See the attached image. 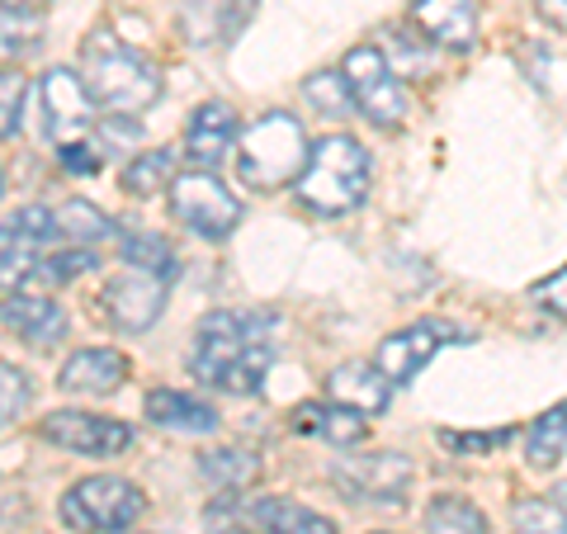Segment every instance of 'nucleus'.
Returning a JSON list of instances; mask_svg holds the SVG:
<instances>
[{"label": "nucleus", "mask_w": 567, "mask_h": 534, "mask_svg": "<svg viewBox=\"0 0 567 534\" xmlns=\"http://www.w3.org/2000/svg\"><path fill=\"white\" fill-rule=\"evenodd\" d=\"M137 123H133V114H114V119H104V142L110 147H133L137 142Z\"/></svg>", "instance_id": "37"}, {"label": "nucleus", "mask_w": 567, "mask_h": 534, "mask_svg": "<svg viewBox=\"0 0 567 534\" xmlns=\"http://www.w3.org/2000/svg\"><path fill=\"white\" fill-rule=\"evenodd\" d=\"M369 194V152L346 133L322 137L308 147V162L298 171V199L322 218H341V213L360 208Z\"/></svg>", "instance_id": "3"}, {"label": "nucleus", "mask_w": 567, "mask_h": 534, "mask_svg": "<svg viewBox=\"0 0 567 534\" xmlns=\"http://www.w3.org/2000/svg\"><path fill=\"white\" fill-rule=\"evenodd\" d=\"M39 95H43V133L52 142H76L95 129V100L76 71L52 66L39 85Z\"/></svg>", "instance_id": "11"}, {"label": "nucleus", "mask_w": 567, "mask_h": 534, "mask_svg": "<svg viewBox=\"0 0 567 534\" xmlns=\"http://www.w3.org/2000/svg\"><path fill=\"white\" fill-rule=\"evenodd\" d=\"M142 511H147L142 492L128 477H114V473L81 477V483L62 496V521L76 534H123Z\"/></svg>", "instance_id": "5"}, {"label": "nucleus", "mask_w": 567, "mask_h": 534, "mask_svg": "<svg viewBox=\"0 0 567 534\" xmlns=\"http://www.w3.org/2000/svg\"><path fill=\"white\" fill-rule=\"evenodd\" d=\"M303 95H308V104H317V110L331 114V119H350L354 114V100H350V85H346L341 71H317V76H308Z\"/></svg>", "instance_id": "30"}, {"label": "nucleus", "mask_w": 567, "mask_h": 534, "mask_svg": "<svg viewBox=\"0 0 567 534\" xmlns=\"http://www.w3.org/2000/svg\"><path fill=\"white\" fill-rule=\"evenodd\" d=\"M123 260L137 265V270H156V275H171L175 279V251H171V242L166 237H156V233H123Z\"/></svg>", "instance_id": "29"}, {"label": "nucleus", "mask_w": 567, "mask_h": 534, "mask_svg": "<svg viewBox=\"0 0 567 534\" xmlns=\"http://www.w3.org/2000/svg\"><path fill=\"white\" fill-rule=\"evenodd\" d=\"M458 341V331L450 322H416V327H402L393 331L388 341H379V355H374V369L383 373L388 383H412L416 373L435 360L445 346Z\"/></svg>", "instance_id": "12"}, {"label": "nucleus", "mask_w": 567, "mask_h": 534, "mask_svg": "<svg viewBox=\"0 0 567 534\" xmlns=\"http://www.w3.org/2000/svg\"><path fill=\"white\" fill-rule=\"evenodd\" d=\"M171 213L199 237H233L241 223V199L213 171H185L171 181Z\"/></svg>", "instance_id": "6"}, {"label": "nucleus", "mask_w": 567, "mask_h": 534, "mask_svg": "<svg viewBox=\"0 0 567 534\" xmlns=\"http://www.w3.org/2000/svg\"><path fill=\"white\" fill-rule=\"evenodd\" d=\"M241 515L265 534H336L327 515H317L298 502H284V496H260V502L241 506Z\"/></svg>", "instance_id": "19"}, {"label": "nucleus", "mask_w": 567, "mask_h": 534, "mask_svg": "<svg viewBox=\"0 0 567 534\" xmlns=\"http://www.w3.org/2000/svg\"><path fill=\"white\" fill-rule=\"evenodd\" d=\"M58 162H62L71 175H95V171H100V156L85 147L81 137H76V142H58Z\"/></svg>", "instance_id": "35"}, {"label": "nucleus", "mask_w": 567, "mask_h": 534, "mask_svg": "<svg viewBox=\"0 0 567 534\" xmlns=\"http://www.w3.org/2000/svg\"><path fill=\"white\" fill-rule=\"evenodd\" d=\"M511 435L516 431H492V435H458V431H440V444L454 454H483V450H502V444H511Z\"/></svg>", "instance_id": "34"}, {"label": "nucleus", "mask_w": 567, "mask_h": 534, "mask_svg": "<svg viewBox=\"0 0 567 534\" xmlns=\"http://www.w3.org/2000/svg\"><path fill=\"white\" fill-rule=\"evenodd\" d=\"M33 270H39V242L6 223L0 227V289H20Z\"/></svg>", "instance_id": "26"}, {"label": "nucleus", "mask_w": 567, "mask_h": 534, "mask_svg": "<svg viewBox=\"0 0 567 534\" xmlns=\"http://www.w3.org/2000/svg\"><path fill=\"white\" fill-rule=\"evenodd\" d=\"M39 43H43V20L39 14L0 6V62H20Z\"/></svg>", "instance_id": "27"}, {"label": "nucleus", "mask_w": 567, "mask_h": 534, "mask_svg": "<svg viewBox=\"0 0 567 534\" xmlns=\"http://www.w3.org/2000/svg\"><path fill=\"white\" fill-rule=\"evenodd\" d=\"M85 58V91H91L95 104L114 114H142L147 104L162 100V71H156L152 58H142L128 43H118L114 33H91L81 48Z\"/></svg>", "instance_id": "2"}, {"label": "nucleus", "mask_w": 567, "mask_h": 534, "mask_svg": "<svg viewBox=\"0 0 567 534\" xmlns=\"http://www.w3.org/2000/svg\"><path fill=\"white\" fill-rule=\"evenodd\" d=\"M412 459L398 450H379V454H341L331 464V483L350 502H369V506H402L406 483H412Z\"/></svg>", "instance_id": "8"}, {"label": "nucleus", "mask_w": 567, "mask_h": 534, "mask_svg": "<svg viewBox=\"0 0 567 534\" xmlns=\"http://www.w3.org/2000/svg\"><path fill=\"white\" fill-rule=\"evenodd\" d=\"M24 95H29V85H24V76H20V71L0 66V137H10L14 129H20Z\"/></svg>", "instance_id": "32"}, {"label": "nucleus", "mask_w": 567, "mask_h": 534, "mask_svg": "<svg viewBox=\"0 0 567 534\" xmlns=\"http://www.w3.org/2000/svg\"><path fill=\"white\" fill-rule=\"evenodd\" d=\"M39 431L48 444L81 459H114L133 444V425H123L114 417H95V412H52L43 417Z\"/></svg>", "instance_id": "10"}, {"label": "nucleus", "mask_w": 567, "mask_h": 534, "mask_svg": "<svg viewBox=\"0 0 567 534\" xmlns=\"http://www.w3.org/2000/svg\"><path fill=\"white\" fill-rule=\"evenodd\" d=\"M511 534H567V511L544 496H520L511 506Z\"/></svg>", "instance_id": "28"}, {"label": "nucleus", "mask_w": 567, "mask_h": 534, "mask_svg": "<svg viewBox=\"0 0 567 534\" xmlns=\"http://www.w3.org/2000/svg\"><path fill=\"white\" fill-rule=\"evenodd\" d=\"M52 233L71 237L76 246H91V242H110L114 223H110V213L95 208L91 199H66L58 213H52Z\"/></svg>", "instance_id": "21"}, {"label": "nucleus", "mask_w": 567, "mask_h": 534, "mask_svg": "<svg viewBox=\"0 0 567 534\" xmlns=\"http://www.w3.org/2000/svg\"><path fill=\"white\" fill-rule=\"evenodd\" d=\"M293 425L308 435H322L331 444H341V450H350V444L364 440V417L360 412H346V407L336 402H303L293 412Z\"/></svg>", "instance_id": "20"}, {"label": "nucleus", "mask_w": 567, "mask_h": 534, "mask_svg": "<svg viewBox=\"0 0 567 534\" xmlns=\"http://www.w3.org/2000/svg\"><path fill=\"white\" fill-rule=\"evenodd\" d=\"M567 450V402L558 407H548V412L529 425V435H525V459H529V469H554L558 459Z\"/></svg>", "instance_id": "23"}, {"label": "nucleus", "mask_w": 567, "mask_h": 534, "mask_svg": "<svg viewBox=\"0 0 567 534\" xmlns=\"http://www.w3.org/2000/svg\"><path fill=\"white\" fill-rule=\"evenodd\" d=\"M270 331H275L270 312H233V308L208 312L189 355L194 379L218 388V393H256L265 369L275 360Z\"/></svg>", "instance_id": "1"}, {"label": "nucleus", "mask_w": 567, "mask_h": 534, "mask_svg": "<svg viewBox=\"0 0 567 534\" xmlns=\"http://www.w3.org/2000/svg\"><path fill=\"white\" fill-rule=\"evenodd\" d=\"M425 534H487V515L468 496H435L425 506Z\"/></svg>", "instance_id": "25"}, {"label": "nucleus", "mask_w": 567, "mask_h": 534, "mask_svg": "<svg viewBox=\"0 0 567 534\" xmlns=\"http://www.w3.org/2000/svg\"><path fill=\"white\" fill-rule=\"evenodd\" d=\"M166 289H171V275H156V270H118L110 284H104V317L118 327V331H147L156 317L166 308Z\"/></svg>", "instance_id": "9"}, {"label": "nucleus", "mask_w": 567, "mask_h": 534, "mask_svg": "<svg viewBox=\"0 0 567 534\" xmlns=\"http://www.w3.org/2000/svg\"><path fill=\"white\" fill-rule=\"evenodd\" d=\"M327 398L336 407H346V412H360V417H383L388 402H393V383L383 379L374 364H336L327 373Z\"/></svg>", "instance_id": "15"}, {"label": "nucleus", "mask_w": 567, "mask_h": 534, "mask_svg": "<svg viewBox=\"0 0 567 534\" xmlns=\"http://www.w3.org/2000/svg\"><path fill=\"white\" fill-rule=\"evenodd\" d=\"M237 114H233V104H223V100H208L199 104V110L189 114V129H185V156L199 171H213L223 162L227 152H233V142H237Z\"/></svg>", "instance_id": "14"}, {"label": "nucleus", "mask_w": 567, "mask_h": 534, "mask_svg": "<svg viewBox=\"0 0 567 534\" xmlns=\"http://www.w3.org/2000/svg\"><path fill=\"white\" fill-rule=\"evenodd\" d=\"M539 14L554 29H567V0H539Z\"/></svg>", "instance_id": "38"}, {"label": "nucleus", "mask_w": 567, "mask_h": 534, "mask_svg": "<svg viewBox=\"0 0 567 534\" xmlns=\"http://www.w3.org/2000/svg\"><path fill=\"white\" fill-rule=\"evenodd\" d=\"M171 181H175V152L171 147L142 152L128 162V171H123V189L137 194V199H152V194L171 189Z\"/></svg>", "instance_id": "24"}, {"label": "nucleus", "mask_w": 567, "mask_h": 534, "mask_svg": "<svg viewBox=\"0 0 567 534\" xmlns=\"http://www.w3.org/2000/svg\"><path fill=\"white\" fill-rule=\"evenodd\" d=\"M412 24L440 48L468 52L477 43V6L473 0H416Z\"/></svg>", "instance_id": "17"}, {"label": "nucleus", "mask_w": 567, "mask_h": 534, "mask_svg": "<svg viewBox=\"0 0 567 534\" xmlns=\"http://www.w3.org/2000/svg\"><path fill=\"white\" fill-rule=\"evenodd\" d=\"M535 298H544V308L558 312L563 322H567V265H563L558 275H548V279L535 284Z\"/></svg>", "instance_id": "36"}, {"label": "nucleus", "mask_w": 567, "mask_h": 534, "mask_svg": "<svg viewBox=\"0 0 567 534\" xmlns=\"http://www.w3.org/2000/svg\"><path fill=\"white\" fill-rule=\"evenodd\" d=\"M199 473L218 492H241L260 477V459L251 450H208V454H199Z\"/></svg>", "instance_id": "22"}, {"label": "nucleus", "mask_w": 567, "mask_h": 534, "mask_svg": "<svg viewBox=\"0 0 567 534\" xmlns=\"http://www.w3.org/2000/svg\"><path fill=\"white\" fill-rule=\"evenodd\" d=\"M303 162H308V133H303V123H298L293 114L270 110L241 133L237 175H241L246 189L270 194L279 185H289V181H298Z\"/></svg>", "instance_id": "4"}, {"label": "nucleus", "mask_w": 567, "mask_h": 534, "mask_svg": "<svg viewBox=\"0 0 567 534\" xmlns=\"http://www.w3.org/2000/svg\"><path fill=\"white\" fill-rule=\"evenodd\" d=\"M91 265H100V260L91 256V246H71V251H58V256H48V260H43V275H48V279H58V284H66V279L85 275Z\"/></svg>", "instance_id": "33"}, {"label": "nucleus", "mask_w": 567, "mask_h": 534, "mask_svg": "<svg viewBox=\"0 0 567 534\" xmlns=\"http://www.w3.org/2000/svg\"><path fill=\"white\" fill-rule=\"evenodd\" d=\"M0 322L29 346H58L66 336V308L43 294H10L0 302Z\"/></svg>", "instance_id": "16"}, {"label": "nucleus", "mask_w": 567, "mask_h": 534, "mask_svg": "<svg viewBox=\"0 0 567 534\" xmlns=\"http://www.w3.org/2000/svg\"><path fill=\"white\" fill-rule=\"evenodd\" d=\"M341 76L350 85L354 110H360L369 123H379V129H398V123L406 119V91H402V81L393 76V66H388L383 48H374V43L350 48Z\"/></svg>", "instance_id": "7"}, {"label": "nucleus", "mask_w": 567, "mask_h": 534, "mask_svg": "<svg viewBox=\"0 0 567 534\" xmlns=\"http://www.w3.org/2000/svg\"><path fill=\"white\" fill-rule=\"evenodd\" d=\"M0 6H6V10H29V14H39L48 0H0Z\"/></svg>", "instance_id": "39"}, {"label": "nucleus", "mask_w": 567, "mask_h": 534, "mask_svg": "<svg viewBox=\"0 0 567 534\" xmlns=\"http://www.w3.org/2000/svg\"><path fill=\"white\" fill-rule=\"evenodd\" d=\"M128 355H118L110 346H91V350H76L71 360L62 364V388L66 393H81V398H110L118 393L123 383H128Z\"/></svg>", "instance_id": "13"}, {"label": "nucleus", "mask_w": 567, "mask_h": 534, "mask_svg": "<svg viewBox=\"0 0 567 534\" xmlns=\"http://www.w3.org/2000/svg\"><path fill=\"white\" fill-rule=\"evenodd\" d=\"M147 417L162 425V431H181V435H213L218 431V412L189 393H175V388L147 393Z\"/></svg>", "instance_id": "18"}, {"label": "nucleus", "mask_w": 567, "mask_h": 534, "mask_svg": "<svg viewBox=\"0 0 567 534\" xmlns=\"http://www.w3.org/2000/svg\"><path fill=\"white\" fill-rule=\"evenodd\" d=\"M29 402H33V383H29V373L0 360V425L20 417Z\"/></svg>", "instance_id": "31"}]
</instances>
